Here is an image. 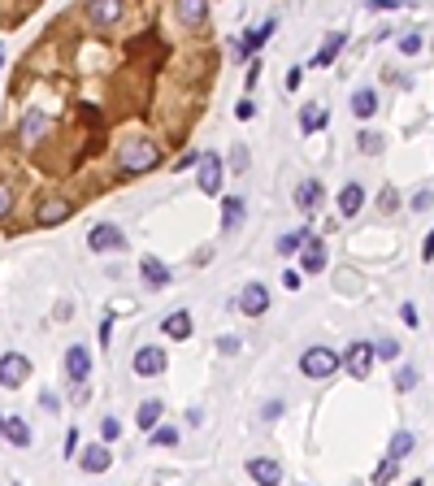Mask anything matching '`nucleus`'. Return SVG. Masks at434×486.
Returning a JSON list of instances; mask_svg holds the SVG:
<instances>
[{
	"mask_svg": "<svg viewBox=\"0 0 434 486\" xmlns=\"http://www.w3.org/2000/svg\"><path fill=\"white\" fill-rule=\"evenodd\" d=\"M395 387H400V391H413V387H417V369H413V365H400Z\"/></svg>",
	"mask_w": 434,
	"mask_h": 486,
	"instance_id": "7c9ffc66",
	"label": "nucleus"
},
{
	"mask_svg": "<svg viewBox=\"0 0 434 486\" xmlns=\"http://www.w3.org/2000/svg\"><path fill=\"white\" fill-rule=\"evenodd\" d=\"M79 465H83V473H104L108 465H113V456H108V447H104V443H91V447L79 456Z\"/></svg>",
	"mask_w": 434,
	"mask_h": 486,
	"instance_id": "ddd939ff",
	"label": "nucleus"
},
{
	"mask_svg": "<svg viewBox=\"0 0 434 486\" xmlns=\"http://www.w3.org/2000/svg\"><path fill=\"white\" fill-rule=\"evenodd\" d=\"M430 204H434V196H430V191H417V196H413V208H430Z\"/></svg>",
	"mask_w": 434,
	"mask_h": 486,
	"instance_id": "58836bf2",
	"label": "nucleus"
},
{
	"mask_svg": "<svg viewBox=\"0 0 434 486\" xmlns=\"http://www.w3.org/2000/svg\"><path fill=\"white\" fill-rule=\"evenodd\" d=\"M400 317H404V326H417V308H413V304H404Z\"/></svg>",
	"mask_w": 434,
	"mask_h": 486,
	"instance_id": "ea45409f",
	"label": "nucleus"
},
{
	"mask_svg": "<svg viewBox=\"0 0 434 486\" xmlns=\"http://www.w3.org/2000/svg\"><path fill=\"white\" fill-rule=\"evenodd\" d=\"M5 439H9L14 447H26V443H31V425H26L22 417H5Z\"/></svg>",
	"mask_w": 434,
	"mask_h": 486,
	"instance_id": "aec40b11",
	"label": "nucleus"
},
{
	"mask_svg": "<svg viewBox=\"0 0 434 486\" xmlns=\"http://www.w3.org/2000/svg\"><path fill=\"white\" fill-rule=\"evenodd\" d=\"M239 308H243L248 317H261V313L269 308V287H265V283H248L243 295H239Z\"/></svg>",
	"mask_w": 434,
	"mask_h": 486,
	"instance_id": "9d476101",
	"label": "nucleus"
},
{
	"mask_svg": "<svg viewBox=\"0 0 434 486\" xmlns=\"http://www.w3.org/2000/svg\"><path fill=\"white\" fill-rule=\"evenodd\" d=\"M118 435H122V425H118V417H104V421H100V439H104V443H113Z\"/></svg>",
	"mask_w": 434,
	"mask_h": 486,
	"instance_id": "2f4dec72",
	"label": "nucleus"
},
{
	"mask_svg": "<svg viewBox=\"0 0 434 486\" xmlns=\"http://www.w3.org/2000/svg\"><path fill=\"white\" fill-rule=\"evenodd\" d=\"M360 204H365V187L360 183H348L339 191V213H360Z\"/></svg>",
	"mask_w": 434,
	"mask_h": 486,
	"instance_id": "412c9836",
	"label": "nucleus"
},
{
	"mask_svg": "<svg viewBox=\"0 0 434 486\" xmlns=\"http://www.w3.org/2000/svg\"><path fill=\"white\" fill-rule=\"evenodd\" d=\"M178 18H183L187 26H200V22L208 18V9L200 5V0H183V5H178Z\"/></svg>",
	"mask_w": 434,
	"mask_h": 486,
	"instance_id": "b1692460",
	"label": "nucleus"
},
{
	"mask_svg": "<svg viewBox=\"0 0 434 486\" xmlns=\"http://www.w3.org/2000/svg\"><path fill=\"white\" fill-rule=\"evenodd\" d=\"M373 356H383V360H400V343H391V339L373 343Z\"/></svg>",
	"mask_w": 434,
	"mask_h": 486,
	"instance_id": "473e14b6",
	"label": "nucleus"
},
{
	"mask_svg": "<svg viewBox=\"0 0 434 486\" xmlns=\"http://www.w3.org/2000/svg\"><path fill=\"white\" fill-rule=\"evenodd\" d=\"M400 48H404V52H421V35H404Z\"/></svg>",
	"mask_w": 434,
	"mask_h": 486,
	"instance_id": "c9c22d12",
	"label": "nucleus"
},
{
	"mask_svg": "<svg viewBox=\"0 0 434 486\" xmlns=\"http://www.w3.org/2000/svg\"><path fill=\"white\" fill-rule=\"evenodd\" d=\"M304 269H308V274L326 269V252H321V243H317V239H308V243H304Z\"/></svg>",
	"mask_w": 434,
	"mask_h": 486,
	"instance_id": "a878e982",
	"label": "nucleus"
},
{
	"mask_svg": "<svg viewBox=\"0 0 434 486\" xmlns=\"http://www.w3.org/2000/svg\"><path fill=\"white\" fill-rule=\"evenodd\" d=\"M0 435H5V417H0Z\"/></svg>",
	"mask_w": 434,
	"mask_h": 486,
	"instance_id": "37998d69",
	"label": "nucleus"
},
{
	"mask_svg": "<svg viewBox=\"0 0 434 486\" xmlns=\"http://www.w3.org/2000/svg\"><path fill=\"white\" fill-rule=\"evenodd\" d=\"M352 113L356 118H373L378 113V91L373 87H356L352 91Z\"/></svg>",
	"mask_w": 434,
	"mask_h": 486,
	"instance_id": "4468645a",
	"label": "nucleus"
},
{
	"mask_svg": "<svg viewBox=\"0 0 434 486\" xmlns=\"http://www.w3.org/2000/svg\"><path fill=\"white\" fill-rule=\"evenodd\" d=\"M152 435V443H161V447H174L178 443V430L174 425H156V430H148Z\"/></svg>",
	"mask_w": 434,
	"mask_h": 486,
	"instance_id": "cd10ccee",
	"label": "nucleus"
},
{
	"mask_svg": "<svg viewBox=\"0 0 434 486\" xmlns=\"http://www.w3.org/2000/svg\"><path fill=\"white\" fill-rule=\"evenodd\" d=\"M356 143H360V152H369V156L383 152V135H373V131H360V135H356Z\"/></svg>",
	"mask_w": 434,
	"mask_h": 486,
	"instance_id": "c85d7f7f",
	"label": "nucleus"
},
{
	"mask_svg": "<svg viewBox=\"0 0 434 486\" xmlns=\"http://www.w3.org/2000/svg\"><path fill=\"white\" fill-rule=\"evenodd\" d=\"M326 118H330V113H326L321 104H304V109H300V131H304V135H313V131H321V126H326Z\"/></svg>",
	"mask_w": 434,
	"mask_h": 486,
	"instance_id": "a211bd4d",
	"label": "nucleus"
},
{
	"mask_svg": "<svg viewBox=\"0 0 434 486\" xmlns=\"http://www.w3.org/2000/svg\"><path fill=\"white\" fill-rule=\"evenodd\" d=\"M26 378H31V360L22 352H5V356H0V387H5V391H18Z\"/></svg>",
	"mask_w": 434,
	"mask_h": 486,
	"instance_id": "7ed1b4c3",
	"label": "nucleus"
},
{
	"mask_svg": "<svg viewBox=\"0 0 434 486\" xmlns=\"http://www.w3.org/2000/svg\"><path fill=\"white\" fill-rule=\"evenodd\" d=\"M9 213H14V187H9L5 178H0V222H5Z\"/></svg>",
	"mask_w": 434,
	"mask_h": 486,
	"instance_id": "c756f323",
	"label": "nucleus"
},
{
	"mask_svg": "<svg viewBox=\"0 0 434 486\" xmlns=\"http://www.w3.org/2000/svg\"><path fill=\"white\" fill-rule=\"evenodd\" d=\"M239 222H243V200L226 196V204H222V231L231 235V231H239Z\"/></svg>",
	"mask_w": 434,
	"mask_h": 486,
	"instance_id": "6ab92c4d",
	"label": "nucleus"
},
{
	"mask_svg": "<svg viewBox=\"0 0 434 486\" xmlns=\"http://www.w3.org/2000/svg\"><path fill=\"white\" fill-rule=\"evenodd\" d=\"M317 200H321V183H317V178H304L300 191H296V204H300V208H313Z\"/></svg>",
	"mask_w": 434,
	"mask_h": 486,
	"instance_id": "5701e85b",
	"label": "nucleus"
},
{
	"mask_svg": "<svg viewBox=\"0 0 434 486\" xmlns=\"http://www.w3.org/2000/svg\"><path fill=\"white\" fill-rule=\"evenodd\" d=\"M139 269H143V283H148V287H166V283H170V269L161 265L156 256H143Z\"/></svg>",
	"mask_w": 434,
	"mask_h": 486,
	"instance_id": "f3484780",
	"label": "nucleus"
},
{
	"mask_svg": "<svg viewBox=\"0 0 434 486\" xmlns=\"http://www.w3.org/2000/svg\"><path fill=\"white\" fill-rule=\"evenodd\" d=\"M235 113H239V118H243V122H248V118H252V113H256V104H252V100H239V104H235Z\"/></svg>",
	"mask_w": 434,
	"mask_h": 486,
	"instance_id": "e433bc0d",
	"label": "nucleus"
},
{
	"mask_svg": "<svg viewBox=\"0 0 434 486\" xmlns=\"http://www.w3.org/2000/svg\"><path fill=\"white\" fill-rule=\"evenodd\" d=\"M300 83H304V70H300V66H291V74H287V87H291V91H296V87H300Z\"/></svg>",
	"mask_w": 434,
	"mask_h": 486,
	"instance_id": "4c0bfd02",
	"label": "nucleus"
},
{
	"mask_svg": "<svg viewBox=\"0 0 434 486\" xmlns=\"http://www.w3.org/2000/svg\"><path fill=\"white\" fill-rule=\"evenodd\" d=\"M161 412H166V408H161V400H143V404H139V412H135V421H139L143 430H156Z\"/></svg>",
	"mask_w": 434,
	"mask_h": 486,
	"instance_id": "4be33fe9",
	"label": "nucleus"
},
{
	"mask_svg": "<svg viewBox=\"0 0 434 486\" xmlns=\"http://www.w3.org/2000/svg\"><path fill=\"white\" fill-rule=\"evenodd\" d=\"M339 365H343V360H339V352H330V348H308V352L300 356V373H304V378H330Z\"/></svg>",
	"mask_w": 434,
	"mask_h": 486,
	"instance_id": "f03ea898",
	"label": "nucleus"
},
{
	"mask_svg": "<svg viewBox=\"0 0 434 486\" xmlns=\"http://www.w3.org/2000/svg\"><path fill=\"white\" fill-rule=\"evenodd\" d=\"M425 260H434V231L425 235Z\"/></svg>",
	"mask_w": 434,
	"mask_h": 486,
	"instance_id": "79ce46f5",
	"label": "nucleus"
},
{
	"mask_svg": "<svg viewBox=\"0 0 434 486\" xmlns=\"http://www.w3.org/2000/svg\"><path fill=\"white\" fill-rule=\"evenodd\" d=\"M308 239H313L308 231H296V235H283V239H278V252H283V256H291V252H300V248H304Z\"/></svg>",
	"mask_w": 434,
	"mask_h": 486,
	"instance_id": "bb28decb",
	"label": "nucleus"
},
{
	"mask_svg": "<svg viewBox=\"0 0 434 486\" xmlns=\"http://www.w3.org/2000/svg\"><path fill=\"white\" fill-rule=\"evenodd\" d=\"M248 473H252V482H261V486H278V482H283L278 460H269V456H252V460H248Z\"/></svg>",
	"mask_w": 434,
	"mask_h": 486,
	"instance_id": "9b49d317",
	"label": "nucleus"
},
{
	"mask_svg": "<svg viewBox=\"0 0 434 486\" xmlns=\"http://www.w3.org/2000/svg\"><path fill=\"white\" fill-rule=\"evenodd\" d=\"M156 166H161V143H152V139H131L118 152V170L122 174H148Z\"/></svg>",
	"mask_w": 434,
	"mask_h": 486,
	"instance_id": "f257e3e1",
	"label": "nucleus"
},
{
	"mask_svg": "<svg viewBox=\"0 0 434 486\" xmlns=\"http://www.w3.org/2000/svg\"><path fill=\"white\" fill-rule=\"evenodd\" d=\"M0 61H5V52H0Z\"/></svg>",
	"mask_w": 434,
	"mask_h": 486,
	"instance_id": "c03bdc74",
	"label": "nucleus"
},
{
	"mask_svg": "<svg viewBox=\"0 0 434 486\" xmlns=\"http://www.w3.org/2000/svg\"><path fill=\"white\" fill-rule=\"evenodd\" d=\"M122 14H126L122 0H96V5H87V22L91 26H113V22H122Z\"/></svg>",
	"mask_w": 434,
	"mask_h": 486,
	"instance_id": "0eeeda50",
	"label": "nucleus"
},
{
	"mask_svg": "<svg viewBox=\"0 0 434 486\" xmlns=\"http://www.w3.org/2000/svg\"><path fill=\"white\" fill-rule=\"evenodd\" d=\"M343 39H348V35H343V31H335L330 39H326V44L317 48V57H313V66H335V61H339V52H343Z\"/></svg>",
	"mask_w": 434,
	"mask_h": 486,
	"instance_id": "2eb2a0df",
	"label": "nucleus"
},
{
	"mask_svg": "<svg viewBox=\"0 0 434 486\" xmlns=\"http://www.w3.org/2000/svg\"><path fill=\"white\" fill-rule=\"evenodd\" d=\"M161 369H166V352H161V348H139V352H135V373L156 378Z\"/></svg>",
	"mask_w": 434,
	"mask_h": 486,
	"instance_id": "f8f14e48",
	"label": "nucleus"
},
{
	"mask_svg": "<svg viewBox=\"0 0 434 486\" xmlns=\"http://www.w3.org/2000/svg\"><path fill=\"white\" fill-rule=\"evenodd\" d=\"M200 191L204 196H217V191H222V156H217V152H204L200 156Z\"/></svg>",
	"mask_w": 434,
	"mask_h": 486,
	"instance_id": "423d86ee",
	"label": "nucleus"
},
{
	"mask_svg": "<svg viewBox=\"0 0 434 486\" xmlns=\"http://www.w3.org/2000/svg\"><path fill=\"white\" fill-rule=\"evenodd\" d=\"M161 330H166L170 339H191V313H183V308L170 313L166 321H161Z\"/></svg>",
	"mask_w": 434,
	"mask_h": 486,
	"instance_id": "dca6fc26",
	"label": "nucleus"
},
{
	"mask_svg": "<svg viewBox=\"0 0 434 486\" xmlns=\"http://www.w3.org/2000/svg\"><path fill=\"white\" fill-rule=\"evenodd\" d=\"M283 283H287L291 291H300V274H296V269H287V274H283Z\"/></svg>",
	"mask_w": 434,
	"mask_h": 486,
	"instance_id": "a19ab883",
	"label": "nucleus"
},
{
	"mask_svg": "<svg viewBox=\"0 0 434 486\" xmlns=\"http://www.w3.org/2000/svg\"><path fill=\"white\" fill-rule=\"evenodd\" d=\"M395 469H400V465H395V460H387L383 469H378V477H373V482H378V486H383V482H391V477H395Z\"/></svg>",
	"mask_w": 434,
	"mask_h": 486,
	"instance_id": "72a5a7b5",
	"label": "nucleus"
},
{
	"mask_svg": "<svg viewBox=\"0 0 434 486\" xmlns=\"http://www.w3.org/2000/svg\"><path fill=\"white\" fill-rule=\"evenodd\" d=\"M66 373H70V383H87V378H91V356H87L83 343L66 348Z\"/></svg>",
	"mask_w": 434,
	"mask_h": 486,
	"instance_id": "1a4fd4ad",
	"label": "nucleus"
},
{
	"mask_svg": "<svg viewBox=\"0 0 434 486\" xmlns=\"http://www.w3.org/2000/svg\"><path fill=\"white\" fill-rule=\"evenodd\" d=\"M408 452H413V435H408V430H395V435H391V456H387V460H395V465H400Z\"/></svg>",
	"mask_w": 434,
	"mask_h": 486,
	"instance_id": "393cba45",
	"label": "nucleus"
},
{
	"mask_svg": "<svg viewBox=\"0 0 434 486\" xmlns=\"http://www.w3.org/2000/svg\"><path fill=\"white\" fill-rule=\"evenodd\" d=\"M87 248H91V252H122V248H126V235H122V226H113V222H100V226L87 235Z\"/></svg>",
	"mask_w": 434,
	"mask_h": 486,
	"instance_id": "39448f33",
	"label": "nucleus"
},
{
	"mask_svg": "<svg viewBox=\"0 0 434 486\" xmlns=\"http://www.w3.org/2000/svg\"><path fill=\"white\" fill-rule=\"evenodd\" d=\"M74 218V204L66 200V196H48V200H39V208H35V226H61V222H70Z\"/></svg>",
	"mask_w": 434,
	"mask_h": 486,
	"instance_id": "20e7f679",
	"label": "nucleus"
},
{
	"mask_svg": "<svg viewBox=\"0 0 434 486\" xmlns=\"http://www.w3.org/2000/svg\"><path fill=\"white\" fill-rule=\"evenodd\" d=\"M217 352H226V356L239 352V339H235V335H222V339H217Z\"/></svg>",
	"mask_w": 434,
	"mask_h": 486,
	"instance_id": "f704fd0d",
	"label": "nucleus"
},
{
	"mask_svg": "<svg viewBox=\"0 0 434 486\" xmlns=\"http://www.w3.org/2000/svg\"><path fill=\"white\" fill-rule=\"evenodd\" d=\"M343 365H348L352 378H369V369H373V343H352L348 356H343Z\"/></svg>",
	"mask_w": 434,
	"mask_h": 486,
	"instance_id": "6e6552de",
	"label": "nucleus"
}]
</instances>
